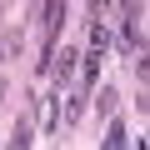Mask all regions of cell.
<instances>
[{"label":"cell","mask_w":150,"mask_h":150,"mask_svg":"<svg viewBox=\"0 0 150 150\" xmlns=\"http://www.w3.org/2000/svg\"><path fill=\"white\" fill-rule=\"evenodd\" d=\"M60 25H65V0H45V10H40V30L55 40V35H60Z\"/></svg>","instance_id":"obj_1"},{"label":"cell","mask_w":150,"mask_h":150,"mask_svg":"<svg viewBox=\"0 0 150 150\" xmlns=\"http://www.w3.org/2000/svg\"><path fill=\"white\" fill-rule=\"evenodd\" d=\"M75 60H80V50H50V75H55V80H70Z\"/></svg>","instance_id":"obj_2"},{"label":"cell","mask_w":150,"mask_h":150,"mask_svg":"<svg viewBox=\"0 0 150 150\" xmlns=\"http://www.w3.org/2000/svg\"><path fill=\"white\" fill-rule=\"evenodd\" d=\"M120 35H125V45H130L135 55H145V35H140V15H125V30H120Z\"/></svg>","instance_id":"obj_3"},{"label":"cell","mask_w":150,"mask_h":150,"mask_svg":"<svg viewBox=\"0 0 150 150\" xmlns=\"http://www.w3.org/2000/svg\"><path fill=\"white\" fill-rule=\"evenodd\" d=\"M105 40H110V30H105L100 20H90V50H95V55L105 50Z\"/></svg>","instance_id":"obj_4"},{"label":"cell","mask_w":150,"mask_h":150,"mask_svg":"<svg viewBox=\"0 0 150 150\" xmlns=\"http://www.w3.org/2000/svg\"><path fill=\"white\" fill-rule=\"evenodd\" d=\"M105 145L115 150V145H130V135H125V125L120 120H110V130H105Z\"/></svg>","instance_id":"obj_5"},{"label":"cell","mask_w":150,"mask_h":150,"mask_svg":"<svg viewBox=\"0 0 150 150\" xmlns=\"http://www.w3.org/2000/svg\"><path fill=\"white\" fill-rule=\"evenodd\" d=\"M80 115H85V95H70V100H65V120L75 125V120H80Z\"/></svg>","instance_id":"obj_6"},{"label":"cell","mask_w":150,"mask_h":150,"mask_svg":"<svg viewBox=\"0 0 150 150\" xmlns=\"http://www.w3.org/2000/svg\"><path fill=\"white\" fill-rule=\"evenodd\" d=\"M15 45H20V35H5V40H0V60H5V55H10Z\"/></svg>","instance_id":"obj_7"},{"label":"cell","mask_w":150,"mask_h":150,"mask_svg":"<svg viewBox=\"0 0 150 150\" xmlns=\"http://www.w3.org/2000/svg\"><path fill=\"white\" fill-rule=\"evenodd\" d=\"M140 5H145V0H120V10H125V15H140Z\"/></svg>","instance_id":"obj_8"},{"label":"cell","mask_w":150,"mask_h":150,"mask_svg":"<svg viewBox=\"0 0 150 150\" xmlns=\"http://www.w3.org/2000/svg\"><path fill=\"white\" fill-rule=\"evenodd\" d=\"M90 5H100V0H90Z\"/></svg>","instance_id":"obj_9"}]
</instances>
